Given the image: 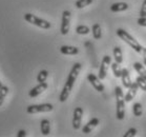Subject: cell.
<instances>
[{
	"mask_svg": "<svg viewBox=\"0 0 146 137\" xmlns=\"http://www.w3.org/2000/svg\"><path fill=\"white\" fill-rule=\"evenodd\" d=\"M90 3H93V0H78V1H76L75 5L77 9H83V7L90 5Z\"/></svg>",
	"mask_w": 146,
	"mask_h": 137,
	"instance_id": "25",
	"label": "cell"
},
{
	"mask_svg": "<svg viewBox=\"0 0 146 137\" xmlns=\"http://www.w3.org/2000/svg\"><path fill=\"white\" fill-rule=\"evenodd\" d=\"M60 52L64 55H77L79 53V49L72 45H62L60 47Z\"/></svg>",
	"mask_w": 146,
	"mask_h": 137,
	"instance_id": "14",
	"label": "cell"
},
{
	"mask_svg": "<svg viewBox=\"0 0 146 137\" xmlns=\"http://www.w3.org/2000/svg\"><path fill=\"white\" fill-rule=\"evenodd\" d=\"M47 77H48V72L46 70H41L38 74V76H37V81L39 82V84H42V82H45L47 79Z\"/></svg>",
	"mask_w": 146,
	"mask_h": 137,
	"instance_id": "22",
	"label": "cell"
},
{
	"mask_svg": "<svg viewBox=\"0 0 146 137\" xmlns=\"http://www.w3.org/2000/svg\"><path fill=\"white\" fill-rule=\"evenodd\" d=\"M113 57H115V60L118 63H122L123 62V54L122 51L119 47H113Z\"/></svg>",
	"mask_w": 146,
	"mask_h": 137,
	"instance_id": "19",
	"label": "cell"
},
{
	"mask_svg": "<svg viewBox=\"0 0 146 137\" xmlns=\"http://www.w3.org/2000/svg\"><path fill=\"white\" fill-rule=\"evenodd\" d=\"M141 17H146V0H144L142 3V7H141V12H140Z\"/></svg>",
	"mask_w": 146,
	"mask_h": 137,
	"instance_id": "28",
	"label": "cell"
},
{
	"mask_svg": "<svg viewBox=\"0 0 146 137\" xmlns=\"http://www.w3.org/2000/svg\"><path fill=\"white\" fill-rule=\"evenodd\" d=\"M143 57H146V49H143Z\"/></svg>",
	"mask_w": 146,
	"mask_h": 137,
	"instance_id": "31",
	"label": "cell"
},
{
	"mask_svg": "<svg viewBox=\"0 0 146 137\" xmlns=\"http://www.w3.org/2000/svg\"><path fill=\"white\" fill-rule=\"evenodd\" d=\"M9 91L10 90H9V88H7V86H2V87L0 88V107L3 104L4 98H5V96L9 94Z\"/></svg>",
	"mask_w": 146,
	"mask_h": 137,
	"instance_id": "23",
	"label": "cell"
},
{
	"mask_svg": "<svg viewBox=\"0 0 146 137\" xmlns=\"http://www.w3.org/2000/svg\"><path fill=\"white\" fill-rule=\"evenodd\" d=\"M115 94H116L117 100V118L119 120H122L125 117V98H124L122 88L117 87L115 89Z\"/></svg>",
	"mask_w": 146,
	"mask_h": 137,
	"instance_id": "2",
	"label": "cell"
},
{
	"mask_svg": "<svg viewBox=\"0 0 146 137\" xmlns=\"http://www.w3.org/2000/svg\"><path fill=\"white\" fill-rule=\"evenodd\" d=\"M111 70H113V75L117 77V78H120L122 76V69L120 67V63L118 62H113L111 63Z\"/></svg>",
	"mask_w": 146,
	"mask_h": 137,
	"instance_id": "20",
	"label": "cell"
},
{
	"mask_svg": "<svg viewBox=\"0 0 146 137\" xmlns=\"http://www.w3.org/2000/svg\"><path fill=\"white\" fill-rule=\"evenodd\" d=\"M128 3L126 2H117V3L111 4L110 11L113 13H118V12H124V11L128 10Z\"/></svg>",
	"mask_w": 146,
	"mask_h": 137,
	"instance_id": "13",
	"label": "cell"
},
{
	"mask_svg": "<svg viewBox=\"0 0 146 137\" xmlns=\"http://www.w3.org/2000/svg\"><path fill=\"white\" fill-rule=\"evenodd\" d=\"M117 35H118L123 41H125L128 45H130V47H133L137 53H142V51H143L142 45H141L128 32H126V31L123 30V29H118V30H117Z\"/></svg>",
	"mask_w": 146,
	"mask_h": 137,
	"instance_id": "3",
	"label": "cell"
},
{
	"mask_svg": "<svg viewBox=\"0 0 146 137\" xmlns=\"http://www.w3.org/2000/svg\"><path fill=\"white\" fill-rule=\"evenodd\" d=\"M2 86H3V84H1V81H0V88H1V87H2Z\"/></svg>",
	"mask_w": 146,
	"mask_h": 137,
	"instance_id": "33",
	"label": "cell"
},
{
	"mask_svg": "<svg viewBox=\"0 0 146 137\" xmlns=\"http://www.w3.org/2000/svg\"><path fill=\"white\" fill-rule=\"evenodd\" d=\"M133 112L135 116H137V117L142 116V113H143L142 104H140V102H135L133 106Z\"/></svg>",
	"mask_w": 146,
	"mask_h": 137,
	"instance_id": "21",
	"label": "cell"
},
{
	"mask_svg": "<svg viewBox=\"0 0 146 137\" xmlns=\"http://www.w3.org/2000/svg\"><path fill=\"white\" fill-rule=\"evenodd\" d=\"M92 32H93V36L96 40H99L102 37V30H101V25L99 23H95L92 27Z\"/></svg>",
	"mask_w": 146,
	"mask_h": 137,
	"instance_id": "17",
	"label": "cell"
},
{
	"mask_svg": "<svg viewBox=\"0 0 146 137\" xmlns=\"http://www.w3.org/2000/svg\"><path fill=\"white\" fill-rule=\"evenodd\" d=\"M143 62H144V64L146 65V57H143Z\"/></svg>",
	"mask_w": 146,
	"mask_h": 137,
	"instance_id": "32",
	"label": "cell"
},
{
	"mask_svg": "<svg viewBox=\"0 0 146 137\" xmlns=\"http://www.w3.org/2000/svg\"><path fill=\"white\" fill-rule=\"evenodd\" d=\"M81 67H82V65H81V63H79V62H76V63L73 65L70 74H68V76H67L66 82L64 84L63 89H62L61 94H60V96H59L60 102H64V101H66V99L68 98L70 92L73 90L74 84L76 82L77 77H78L80 71H81Z\"/></svg>",
	"mask_w": 146,
	"mask_h": 137,
	"instance_id": "1",
	"label": "cell"
},
{
	"mask_svg": "<svg viewBox=\"0 0 146 137\" xmlns=\"http://www.w3.org/2000/svg\"><path fill=\"white\" fill-rule=\"evenodd\" d=\"M98 124H99V119L98 118H93L82 128V132L84 134H90L93 131V129H95Z\"/></svg>",
	"mask_w": 146,
	"mask_h": 137,
	"instance_id": "12",
	"label": "cell"
},
{
	"mask_svg": "<svg viewBox=\"0 0 146 137\" xmlns=\"http://www.w3.org/2000/svg\"><path fill=\"white\" fill-rule=\"evenodd\" d=\"M133 67H135V70L137 71V73L139 74L140 76H142L143 78L146 79V69L144 67V65H143L142 63L135 62V63H133Z\"/></svg>",
	"mask_w": 146,
	"mask_h": 137,
	"instance_id": "18",
	"label": "cell"
},
{
	"mask_svg": "<svg viewBox=\"0 0 146 137\" xmlns=\"http://www.w3.org/2000/svg\"><path fill=\"white\" fill-rule=\"evenodd\" d=\"M137 133H138V132H137L136 128H130L129 130L124 134V137H135L137 135Z\"/></svg>",
	"mask_w": 146,
	"mask_h": 137,
	"instance_id": "27",
	"label": "cell"
},
{
	"mask_svg": "<svg viewBox=\"0 0 146 137\" xmlns=\"http://www.w3.org/2000/svg\"><path fill=\"white\" fill-rule=\"evenodd\" d=\"M40 129H41V133L44 136H47L50 132V122L48 119H42L40 122Z\"/></svg>",
	"mask_w": 146,
	"mask_h": 137,
	"instance_id": "16",
	"label": "cell"
},
{
	"mask_svg": "<svg viewBox=\"0 0 146 137\" xmlns=\"http://www.w3.org/2000/svg\"><path fill=\"white\" fill-rule=\"evenodd\" d=\"M87 80L90 81V84L95 88L96 91H98L100 93L104 91V86H103V84L101 82V79H100L99 77H97L95 74H92V73L88 74V75H87Z\"/></svg>",
	"mask_w": 146,
	"mask_h": 137,
	"instance_id": "9",
	"label": "cell"
},
{
	"mask_svg": "<svg viewBox=\"0 0 146 137\" xmlns=\"http://www.w3.org/2000/svg\"><path fill=\"white\" fill-rule=\"evenodd\" d=\"M53 110H54L53 104H32V106H29L27 109V112L29 114H36V113H46V112H52Z\"/></svg>",
	"mask_w": 146,
	"mask_h": 137,
	"instance_id": "5",
	"label": "cell"
},
{
	"mask_svg": "<svg viewBox=\"0 0 146 137\" xmlns=\"http://www.w3.org/2000/svg\"><path fill=\"white\" fill-rule=\"evenodd\" d=\"M27 134V131L25 130H19L18 131V133H17V137H25Z\"/></svg>",
	"mask_w": 146,
	"mask_h": 137,
	"instance_id": "30",
	"label": "cell"
},
{
	"mask_svg": "<svg viewBox=\"0 0 146 137\" xmlns=\"http://www.w3.org/2000/svg\"><path fill=\"white\" fill-rule=\"evenodd\" d=\"M137 23L139 24L140 27H146V17H140L137 20Z\"/></svg>",
	"mask_w": 146,
	"mask_h": 137,
	"instance_id": "29",
	"label": "cell"
},
{
	"mask_svg": "<svg viewBox=\"0 0 146 137\" xmlns=\"http://www.w3.org/2000/svg\"><path fill=\"white\" fill-rule=\"evenodd\" d=\"M76 32L79 35H87L90 32V29L87 25H78L76 27Z\"/></svg>",
	"mask_w": 146,
	"mask_h": 137,
	"instance_id": "24",
	"label": "cell"
},
{
	"mask_svg": "<svg viewBox=\"0 0 146 137\" xmlns=\"http://www.w3.org/2000/svg\"><path fill=\"white\" fill-rule=\"evenodd\" d=\"M70 11H64L62 13V20H61V27L60 32L62 35H67L70 32Z\"/></svg>",
	"mask_w": 146,
	"mask_h": 137,
	"instance_id": "6",
	"label": "cell"
},
{
	"mask_svg": "<svg viewBox=\"0 0 146 137\" xmlns=\"http://www.w3.org/2000/svg\"><path fill=\"white\" fill-rule=\"evenodd\" d=\"M111 63V57L108 56V55H105L103 57L102 62H101V67H100V71H99V78L101 80L105 79L107 74V70H108V67Z\"/></svg>",
	"mask_w": 146,
	"mask_h": 137,
	"instance_id": "7",
	"label": "cell"
},
{
	"mask_svg": "<svg viewBox=\"0 0 146 137\" xmlns=\"http://www.w3.org/2000/svg\"><path fill=\"white\" fill-rule=\"evenodd\" d=\"M136 81H137V84H138L140 89L143 90L144 92H146V79L145 78H143L142 76H140L139 75V76L136 78Z\"/></svg>",
	"mask_w": 146,
	"mask_h": 137,
	"instance_id": "26",
	"label": "cell"
},
{
	"mask_svg": "<svg viewBox=\"0 0 146 137\" xmlns=\"http://www.w3.org/2000/svg\"><path fill=\"white\" fill-rule=\"evenodd\" d=\"M24 20L27 21L29 23H32L34 25H36L38 27H41V29H44V30H48L50 29L52 24L50 22H48L47 20H44L42 18H39L37 17L36 15H33L31 13H27L24 15Z\"/></svg>",
	"mask_w": 146,
	"mask_h": 137,
	"instance_id": "4",
	"label": "cell"
},
{
	"mask_svg": "<svg viewBox=\"0 0 146 137\" xmlns=\"http://www.w3.org/2000/svg\"><path fill=\"white\" fill-rule=\"evenodd\" d=\"M121 78H122V84L123 86H124V88H126V89H128V88L131 86V79H130V76H129V72H128V70L127 69H122V76H121Z\"/></svg>",
	"mask_w": 146,
	"mask_h": 137,
	"instance_id": "15",
	"label": "cell"
},
{
	"mask_svg": "<svg viewBox=\"0 0 146 137\" xmlns=\"http://www.w3.org/2000/svg\"><path fill=\"white\" fill-rule=\"evenodd\" d=\"M138 88H139V86H138V84H137V81L136 82H133L131 86L128 88V91H127L126 95L124 96L126 102H130V101L135 98V96H136V94H137V91H138Z\"/></svg>",
	"mask_w": 146,
	"mask_h": 137,
	"instance_id": "11",
	"label": "cell"
},
{
	"mask_svg": "<svg viewBox=\"0 0 146 137\" xmlns=\"http://www.w3.org/2000/svg\"><path fill=\"white\" fill-rule=\"evenodd\" d=\"M47 84L46 82H42V84H39L38 86H36V87H34L32 90L29 92V96L31 97V98H35V97L39 96L40 94H42L44 92V91L47 89Z\"/></svg>",
	"mask_w": 146,
	"mask_h": 137,
	"instance_id": "10",
	"label": "cell"
},
{
	"mask_svg": "<svg viewBox=\"0 0 146 137\" xmlns=\"http://www.w3.org/2000/svg\"><path fill=\"white\" fill-rule=\"evenodd\" d=\"M82 115H83V109L82 108H76L74 110V116H73V128L75 130H79L81 128V122H82Z\"/></svg>",
	"mask_w": 146,
	"mask_h": 137,
	"instance_id": "8",
	"label": "cell"
}]
</instances>
